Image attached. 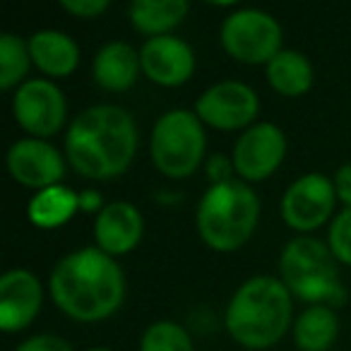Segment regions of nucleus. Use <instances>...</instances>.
<instances>
[{
  "instance_id": "1",
  "label": "nucleus",
  "mask_w": 351,
  "mask_h": 351,
  "mask_svg": "<svg viewBox=\"0 0 351 351\" xmlns=\"http://www.w3.org/2000/svg\"><path fill=\"white\" fill-rule=\"evenodd\" d=\"M51 298L65 315L94 322L113 315L125 298V277L118 263L97 248H82L60 260L51 272Z\"/></svg>"
},
{
  "instance_id": "2",
  "label": "nucleus",
  "mask_w": 351,
  "mask_h": 351,
  "mask_svg": "<svg viewBox=\"0 0 351 351\" xmlns=\"http://www.w3.org/2000/svg\"><path fill=\"white\" fill-rule=\"evenodd\" d=\"M137 149V128L121 106L82 111L65 135V154L77 173L97 181L125 173Z\"/></svg>"
},
{
  "instance_id": "3",
  "label": "nucleus",
  "mask_w": 351,
  "mask_h": 351,
  "mask_svg": "<svg viewBox=\"0 0 351 351\" xmlns=\"http://www.w3.org/2000/svg\"><path fill=\"white\" fill-rule=\"evenodd\" d=\"M274 277H253L241 284L226 308V330L248 349L277 344L291 322V296Z\"/></svg>"
},
{
  "instance_id": "4",
  "label": "nucleus",
  "mask_w": 351,
  "mask_h": 351,
  "mask_svg": "<svg viewBox=\"0 0 351 351\" xmlns=\"http://www.w3.org/2000/svg\"><path fill=\"white\" fill-rule=\"evenodd\" d=\"M260 200L243 181L217 183L197 205V231L212 250L231 253L248 243L258 226Z\"/></svg>"
},
{
  "instance_id": "5",
  "label": "nucleus",
  "mask_w": 351,
  "mask_h": 351,
  "mask_svg": "<svg viewBox=\"0 0 351 351\" xmlns=\"http://www.w3.org/2000/svg\"><path fill=\"white\" fill-rule=\"evenodd\" d=\"M284 287L296 293L301 301L313 306H327L344 301V289L339 284L337 258L322 241L311 236H298L289 241L279 258Z\"/></svg>"
},
{
  "instance_id": "6",
  "label": "nucleus",
  "mask_w": 351,
  "mask_h": 351,
  "mask_svg": "<svg viewBox=\"0 0 351 351\" xmlns=\"http://www.w3.org/2000/svg\"><path fill=\"white\" fill-rule=\"evenodd\" d=\"M205 130L195 113L176 108L156 121L152 132V161L169 178H186L205 154Z\"/></svg>"
},
{
  "instance_id": "7",
  "label": "nucleus",
  "mask_w": 351,
  "mask_h": 351,
  "mask_svg": "<svg viewBox=\"0 0 351 351\" xmlns=\"http://www.w3.org/2000/svg\"><path fill=\"white\" fill-rule=\"evenodd\" d=\"M221 46L241 63H269L282 51V27L263 10H239L221 25Z\"/></svg>"
},
{
  "instance_id": "8",
  "label": "nucleus",
  "mask_w": 351,
  "mask_h": 351,
  "mask_svg": "<svg viewBox=\"0 0 351 351\" xmlns=\"http://www.w3.org/2000/svg\"><path fill=\"white\" fill-rule=\"evenodd\" d=\"M12 113L17 123L27 132L41 137H51L60 130L68 113L65 97L49 80H27L20 84L12 99Z\"/></svg>"
},
{
  "instance_id": "9",
  "label": "nucleus",
  "mask_w": 351,
  "mask_h": 351,
  "mask_svg": "<svg viewBox=\"0 0 351 351\" xmlns=\"http://www.w3.org/2000/svg\"><path fill=\"white\" fill-rule=\"evenodd\" d=\"M335 183L322 173H306L289 186L282 197V217L291 229L313 231L330 219L335 210Z\"/></svg>"
},
{
  "instance_id": "10",
  "label": "nucleus",
  "mask_w": 351,
  "mask_h": 351,
  "mask_svg": "<svg viewBox=\"0 0 351 351\" xmlns=\"http://www.w3.org/2000/svg\"><path fill=\"white\" fill-rule=\"evenodd\" d=\"M260 111L258 94L243 82H219L210 87L195 104V116L219 130H239L253 123Z\"/></svg>"
},
{
  "instance_id": "11",
  "label": "nucleus",
  "mask_w": 351,
  "mask_h": 351,
  "mask_svg": "<svg viewBox=\"0 0 351 351\" xmlns=\"http://www.w3.org/2000/svg\"><path fill=\"white\" fill-rule=\"evenodd\" d=\"M287 154V137L272 123H258L239 137L234 147V169L245 181H265L279 169Z\"/></svg>"
},
{
  "instance_id": "12",
  "label": "nucleus",
  "mask_w": 351,
  "mask_h": 351,
  "mask_svg": "<svg viewBox=\"0 0 351 351\" xmlns=\"http://www.w3.org/2000/svg\"><path fill=\"white\" fill-rule=\"evenodd\" d=\"M8 169L17 183L44 191V188L58 186V181L65 176V161L49 142L39 137H27L10 147Z\"/></svg>"
},
{
  "instance_id": "13",
  "label": "nucleus",
  "mask_w": 351,
  "mask_h": 351,
  "mask_svg": "<svg viewBox=\"0 0 351 351\" xmlns=\"http://www.w3.org/2000/svg\"><path fill=\"white\" fill-rule=\"evenodd\" d=\"M41 282L29 269H10L0 277V327L20 332L34 322L41 311Z\"/></svg>"
},
{
  "instance_id": "14",
  "label": "nucleus",
  "mask_w": 351,
  "mask_h": 351,
  "mask_svg": "<svg viewBox=\"0 0 351 351\" xmlns=\"http://www.w3.org/2000/svg\"><path fill=\"white\" fill-rule=\"evenodd\" d=\"M142 73L161 87H178L195 70L193 49L176 36H154L140 51Z\"/></svg>"
},
{
  "instance_id": "15",
  "label": "nucleus",
  "mask_w": 351,
  "mask_h": 351,
  "mask_svg": "<svg viewBox=\"0 0 351 351\" xmlns=\"http://www.w3.org/2000/svg\"><path fill=\"white\" fill-rule=\"evenodd\" d=\"M145 221L137 207L130 202H111L97 215L94 236H97L99 250L106 255H125L140 243Z\"/></svg>"
},
{
  "instance_id": "16",
  "label": "nucleus",
  "mask_w": 351,
  "mask_h": 351,
  "mask_svg": "<svg viewBox=\"0 0 351 351\" xmlns=\"http://www.w3.org/2000/svg\"><path fill=\"white\" fill-rule=\"evenodd\" d=\"M32 63L51 77H68L80 65V49L68 34L53 29L36 32L29 39Z\"/></svg>"
},
{
  "instance_id": "17",
  "label": "nucleus",
  "mask_w": 351,
  "mask_h": 351,
  "mask_svg": "<svg viewBox=\"0 0 351 351\" xmlns=\"http://www.w3.org/2000/svg\"><path fill=\"white\" fill-rule=\"evenodd\" d=\"M140 68V53H135L132 46L111 41L94 58V80L108 92H125L135 84Z\"/></svg>"
},
{
  "instance_id": "18",
  "label": "nucleus",
  "mask_w": 351,
  "mask_h": 351,
  "mask_svg": "<svg viewBox=\"0 0 351 351\" xmlns=\"http://www.w3.org/2000/svg\"><path fill=\"white\" fill-rule=\"evenodd\" d=\"M130 22L137 32L154 36H166L188 15L186 0H135L130 5Z\"/></svg>"
},
{
  "instance_id": "19",
  "label": "nucleus",
  "mask_w": 351,
  "mask_h": 351,
  "mask_svg": "<svg viewBox=\"0 0 351 351\" xmlns=\"http://www.w3.org/2000/svg\"><path fill=\"white\" fill-rule=\"evenodd\" d=\"M339 320L330 306H311L293 325V339L301 351H327L337 339Z\"/></svg>"
},
{
  "instance_id": "20",
  "label": "nucleus",
  "mask_w": 351,
  "mask_h": 351,
  "mask_svg": "<svg viewBox=\"0 0 351 351\" xmlns=\"http://www.w3.org/2000/svg\"><path fill=\"white\" fill-rule=\"evenodd\" d=\"M267 80L284 97H301L313 84V68L298 51H279L267 63Z\"/></svg>"
},
{
  "instance_id": "21",
  "label": "nucleus",
  "mask_w": 351,
  "mask_h": 351,
  "mask_svg": "<svg viewBox=\"0 0 351 351\" xmlns=\"http://www.w3.org/2000/svg\"><path fill=\"white\" fill-rule=\"evenodd\" d=\"M80 210V195L65 186H51L39 191L29 202V219L39 229L63 226Z\"/></svg>"
},
{
  "instance_id": "22",
  "label": "nucleus",
  "mask_w": 351,
  "mask_h": 351,
  "mask_svg": "<svg viewBox=\"0 0 351 351\" xmlns=\"http://www.w3.org/2000/svg\"><path fill=\"white\" fill-rule=\"evenodd\" d=\"M32 63L29 46L15 34L0 36V89H12L20 84Z\"/></svg>"
},
{
  "instance_id": "23",
  "label": "nucleus",
  "mask_w": 351,
  "mask_h": 351,
  "mask_svg": "<svg viewBox=\"0 0 351 351\" xmlns=\"http://www.w3.org/2000/svg\"><path fill=\"white\" fill-rule=\"evenodd\" d=\"M140 351H193V339L178 322L159 320L145 330Z\"/></svg>"
},
{
  "instance_id": "24",
  "label": "nucleus",
  "mask_w": 351,
  "mask_h": 351,
  "mask_svg": "<svg viewBox=\"0 0 351 351\" xmlns=\"http://www.w3.org/2000/svg\"><path fill=\"white\" fill-rule=\"evenodd\" d=\"M330 250L339 263L351 265V210L339 212L332 221Z\"/></svg>"
},
{
  "instance_id": "25",
  "label": "nucleus",
  "mask_w": 351,
  "mask_h": 351,
  "mask_svg": "<svg viewBox=\"0 0 351 351\" xmlns=\"http://www.w3.org/2000/svg\"><path fill=\"white\" fill-rule=\"evenodd\" d=\"M63 10H68L70 15H77V17H99L101 12L108 10V0H63L60 3Z\"/></svg>"
},
{
  "instance_id": "26",
  "label": "nucleus",
  "mask_w": 351,
  "mask_h": 351,
  "mask_svg": "<svg viewBox=\"0 0 351 351\" xmlns=\"http://www.w3.org/2000/svg\"><path fill=\"white\" fill-rule=\"evenodd\" d=\"M17 351H73V346L56 335H36L32 339L22 341Z\"/></svg>"
},
{
  "instance_id": "27",
  "label": "nucleus",
  "mask_w": 351,
  "mask_h": 351,
  "mask_svg": "<svg viewBox=\"0 0 351 351\" xmlns=\"http://www.w3.org/2000/svg\"><path fill=\"white\" fill-rule=\"evenodd\" d=\"M337 197L344 202V210H351V164H344L335 176Z\"/></svg>"
},
{
  "instance_id": "28",
  "label": "nucleus",
  "mask_w": 351,
  "mask_h": 351,
  "mask_svg": "<svg viewBox=\"0 0 351 351\" xmlns=\"http://www.w3.org/2000/svg\"><path fill=\"white\" fill-rule=\"evenodd\" d=\"M229 171H231V164L226 161V156L217 154L212 156L210 166H207V173H210V181H215L212 186H217V183H226L231 181L229 178Z\"/></svg>"
},
{
  "instance_id": "29",
  "label": "nucleus",
  "mask_w": 351,
  "mask_h": 351,
  "mask_svg": "<svg viewBox=\"0 0 351 351\" xmlns=\"http://www.w3.org/2000/svg\"><path fill=\"white\" fill-rule=\"evenodd\" d=\"M80 210L82 212H101V197L97 195L94 191H84L82 195H80Z\"/></svg>"
},
{
  "instance_id": "30",
  "label": "nucleus",
  "mask_w": 351,
  "mask_h": 351,
  "mask_svg": "<svg viewBox=\"0 0 351 351\" xmlns=\"http://www.w3.org/2000/svg\"><path fill=\"white\" fill-rule=\"evenodd\" d=\"M87 351H111V349H87Z\"/></svg>"
}]
</instances>
